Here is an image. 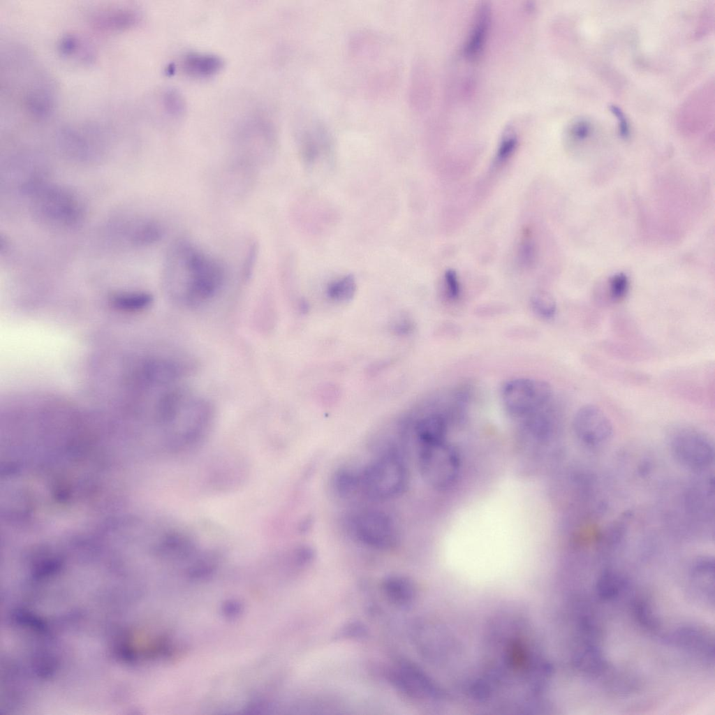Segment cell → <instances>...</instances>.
I'll use <instances>...</instances> for the list:
<instances>
[{
	"mask_svg": "<svg viewBox=\"0 0 715 715\" xmlns=\"http://www.w3.org/2000/svg\"><path fill=\"white\" fill-rule=\"evenodd\" d=\"M383 588L388 598L398 605H408L415 597L413 583L404 577L392 576L387 578L383 582Z\"/></svg>",
	"mask_w": 715,
	"mask_h": 715,
	"instance_id": "obj_17",
	"label": "cell"
},
{
	"mask_svg": "<svg viewBox=\"0 0 715 715\" xmlns=\"http://www.w3.org/2000/svg\"><path fill=\"white\" fill-rule=\"evenodd\" d=\"M39 209L47 219L61 224H71L80 219L79 202L69 192L60 189H47L39 196Z\"/></svg>",
	"mask_w": 715,
	"mask_h": 715,
	"instance_id": "obj_8",
	"label": "cell"
},
{
	"mask_svg": "<svg viewBox=\"0 0 715 715\" xmlns=\"http://www.w3.org/2000/svg\"><path fill=\"white\" fill-rule=\"evenodd\" d=\"M577 668L588 675L600 673L607 667V663L600 650L596 645L585 643L575 658Z\"/></svg>",
	"mask_w": 715,
	"mask_h": 715,
	"instance_id": "obj_18",
	"label": "cell"
},
{
	"mask_svg": "<svg viewBox=\"0 0 715 715\" xmlns=\"http://www.w3.org/2000/svg\"><path fill=\"white\" fill-rule=\"evenodd\" d=\"M628 290V280L626 275L619 274L614 276L610 281V293L614 300H620L626 295Z\"/></svg>",
	"mask_w": 715,
	"mask_h": 715,
	"instance_id": "obj_28",
	"label": "cell"
},
{
	"mask_svg": "<svg viewBox=\"0 0 715 715\" xmlns=\"http://www.w3.org/2000/svg\"><path fill=\"white\" fill-rule=\"evenodd\" d=\"M419 444H429L445 441L447 426L443 418L431 414L420 419L415 427Z\"/></svg>",
	"mask_w": 715,
	"mask_h": 715,
	"instance_id": "obj_15",
	"label": "cell"
},
{
	"mask_svg": "<svg viewBox=\"0 0 715 715\" xmlns=\"http://www.w3.org/2000/svg\"><path fill=\"white\" fill-rule=\"evenodd\" d=\"M587 126L584 122H577L571 128V133L576 138L582 139L587 133Z\"/></svg>",
	"mask_w": 715,
	"mask_h": 715,
	"instance_id": "obj_30",
	"label": "cell"
},
{
	"mask_svg": "<svg viewBox=\"0 0 715 715\" xmlns=\"http://www.w3.org/2000/svg\"><path fill=\"white\" fill-rule=\"evenodd\" d=\"M418 466L425 481L436 489L452 485L458 476L460 462L455 449L445 441L419 444Z\"/></svg>",
	"mask_w": 715,
	"mask_h": 715,
	"instance_id": "obj_5",
	"label": "cell"
},
{
	"mask_svg": "<svg viewBox=\"0 0 715 715\" xmlns=\"http://www.w3.org/2000/svg\"><path fill=\"white\" fill-rule=\"evenodd\" d=\"M226 279L224 264L186 239L176 240L167 253L164 283L178 303L197 307L214 298Z\"/></svg>",
	"mask_w": 715,
	"mask_h": 715,
	"instance_id": "obj_1",
	"label": "cell"
},
{
	"mask_svg": "<svg viewBox=\"0 0 715 715\" xmlns=\"http://www.w3.org/2000/svg\"><path fill=\"white\" fill-rule=\"evenodd\" d=\"M222 67L220 58L214 55L192 53L182 61L183 71L193 77L205 78L214 75Z\"/></svg>",
	"mask_w": 715,
	"mask_h": 715,
	"instance_id": "obj_16",
	"label": "cell"
},
{
	"mask_svg": "<svg viewBox=\"0 0 715 715\" xmlns=\"http://www.w3.org/2000/svg\"><path fill=\"white\" fill-rule=\"evenodd\" d=\"M397 687L413 696L430 697L435 690L430 681L417 667L407 661H401L391 673Z\"/></svg>",
	"mask_w": 715,
	"mask_h": 715,
	"instance_id": "obj_9",
	"label": "cell"
},
{
	"mask_svg": "<svg viewBox=\"0 0 715 715\" xmlns=\"http://www.w3.org/2000/svg\"><path fill=\"white\" fill-rule=\"evenodd\" d=\"M673 640L679 646L705 659L714 658V641L709 635L696 627H682L673 635Z\"/></svg>",
	"mask_w": 715,
	"mask_h": 715,
	"instance_id": "obj_11",
	"label": "cell"
},
{
	"mask_svg": "<svg viewBox=\"0 0 715 715\" xmlns=\"http://www.w3.org/2000/svg\"><path fill=\"white\" fill-rule=\"evenodd\" d=\"M152 297L145 292L121 293L114 295L111 298L112 305L121 311L135 312L149 307Z\"/></svg>",
	"mask_w": 715,
	"mask_h": 715,
	"instance_id": "obj_19",
	"label": "cell"
},
{
	"mask_svg": "<svg viewBox=\"0 0 715 715\" xmlns=\"http://www.w3.org/2000/svg\"><path fill=\"white\" fill-rule=\"evenodd\" d=\"M332 485L336 494L341 497H348L359 492L358 471L340 469L333 477Z\"/></svg>",
	"mask_w": 715,
	"mask_h": 715,
	"instance_id": "obj_22",
	"label": "cell"
},
{
	"mask_svg": "<svg viewBox=\"0 0 715 715\" xmlns=\"http://www.w3.org/2000/svg\"><path fill=\"white\" fill-rule=\"evenodd\" d=\"M348 526L355 539L376 550L392 549L399 540L394 520L379 510L366 509L354 513L348 519Z\"/></svg>",
	"mask_w": 715,
	"mask_h": 715,
	"instance_id": "obj_4",
	"label": "cell"
},
{
	"mask_svg": "<svg viewBox=\"0 0 715 715\" xmlns=\"http://www.w3.org/2000/svg\"><path fill=\"white\" fill-rule=\"evenodd\" d=\"M634 610L637 619L644 626L649 629H656L658 627V619L647 602L642 600H637Z\"/></svg>",
	"mask_w": 715,
	"mask_h": 715,
	"instance_id": "obj_27",
	"label": "cell"
},
{
	"mask_svg": "<svg viewBox=\"0 0 715 715\" xmlns=\"http://www.w3.org/2000/svg\"><path fill=\"white\" fill-rule=\"evenodd\" d=\"M302 146L308 159H314L330 144L327 128L317 119H310L302 135Z\"/></svg>",
	"mask_w": 715,
	"mask_h": 715,
	"instance_id": "obj_14",
	"label": "cell"
},
{
	"mask_svg": "<svg viewBox=\"0 0 715 715\" xmlns=\"http://www.w3.org/2000/svg\"><path fill=\"white\" fill-rule=\"evenodd\" d=\"M612 112L618 117V119L620 121V132L621 135H626L628 133V127L622 112L619 110V108L614 106L612 107Z\"/></svg>",
	"mask_w": 715,
	"mask_h": 715,
	"instance_id": "obj_31",
	"label": "cell"
},
{
	"mask_svg": "<svg viewBox=\"0 0 715 715\" xmlns=\"http://www.w3.org/2000/svg\"><path fill=\"white\" fill-rule=\"evenodd\" d=\"M626 585L624 577L613 570H605L596 582V591L602 599L617 598Z\"/></svg>",
	"mask_w": 715,
	"mask_h": 715,
	"instance_id": "obj_20",
	"label": "cell"
},
{
	"mask_svg": "<svg viewBox=\"0 0 715 715\" xmlns=\"http://www.w3.org/2000/svg\"><path fill=\"white\" fill-rule=\"evenodd\" d=\"M531 305L536 315L545 319L553 318L556 311L554 299L544 291L536 292L532 295Z\"/></svg>",
	"mask_w": 715,
	"mask_h": 715,
	"instance_id": "obj_24",
	"label": "cell"
},
{
	"mask_svg": "<svg viewBox=\"0 0 715 715\" xmlns=\"http://www.w3.org/2000/svg\"><path fill=\"white\" fill-rule=\"evenodd\" d=\"M501 395L504 406L510 413L517 416L530 415L549 402L552 389L543 380L518 378L505 383Z\"/></svg>",
	"mask_w": 715,
	"mask_h": 715,
	"instance_id": "obj_6",
	"label": "cell"
},
{
	"mask_svg": "<svg viewBox=\"0 0 715 715\" xmlns=\"http://www.w3.org/2000/svg\"><path fill=\"white\" fill-rule=\"evenodd\" d=\"M84 43L74 36H65L59 44L61 52L68 56L80 57L84 59L91 56V52L84 46Z\"/></svg>",
	"mask_w": 715,
	"mask_h": 715,
	"instance_id": "obj_26",
	"label": "cell"
},
{
	"mask_svg": "<svg viewBox=\"0 0 715 715\" xmlns=\"http://www.w3.org/2000/svg\"><path fill=\"white\" fill-rule=\"evenodd\" d=\"M444 283L448 297L456 300L460 295V284L457 273L453 270H448L444 274Z\"/></svg>",
	"mask_w": 715,
	"mask_h": 715,
	"instance_id": "obj_29",
	"label": "cell"
},
{
	"mask_svg": "<svg viewBox=\"0 0 715 715\" xmlns=\"http://www.w3.org/2000/svg\"><path fill=\"white\" fill-rule=\"evenodd\" d=\"M359 492L375 500L397 496L408 484V471L400 453L386 449L358 471Z\"/></svg>",
	"mask_w": 715,
	"mask_h": 715,
	"instance_id": "obj_2",
	"label": "cell"
},
{
	"mask_svg": "<svg viewBox=\"0 0 715 715\" xmlns=\"http://www.w3.org/2000/svg\"><path fill=\"white\" fill-rule=\"evenodd\" d=\"M164 235L161 223L154 220H147L138 224L131 235L133 243L149 245L159 242Z\"/></svg>",
	"mask_w": 715,
	"mask_h": 715,
	"instance_id": "obj_21",
	"label": "cell"
},
{
	"mask_svg": "<svg viewBox=\"0 0 715 715\" xmlns=\"http://www.w3.org/2000/svg\"><path fill=\"white\" fill-rule=\"evenodd\" d=\"M692 581L698 591L709 602L714 603V561L709 556L699 557L691 570Z\"/></svg>",
	"mask_w": 715,
	"mask_h": 715,
	"instance_id": "obj_13",
	"label": "cell"
},
{
	"mask_svg": "<svg viewBox=\"0 0 715 715\" xmlns=\"http://www.w3.org/2000/svg\"><path fill=\"white\" fill-rule=\"evenodd\" d=\"M572 426L576 438L588 447L602 446L613 436L611 420L602 409L593 404L584 405L577 411Z\"/></svg>",
	"mask_w": 715,
	"mask_h": 715,
	"instance_id": "obj_7",
	"label": "cell"
},
{
	"mask_svg": "<svg viewBox=\"0 0 715 715\" xmlns=\"http://www.w3.org/2000/svg\"><path fill=\"white\" fill-rule=\"evenodd\" d=\"M517 144L518 137L514 128H506L498 145L494 158L495 164L500 165L508 160L515 152Z\"/></svg>",
	"mask_w": 715,
	"mask_h": 715,
	"instance_id": "obj_23",
	"label": "cell"
},
{
	"mask_svg": "<svg viewBox=\"0 0 715 715\" xmlns=\"http://www.w3.org/2000/svg\"><path fill=\"white\" fill-rule=\"evenodd\" d=\"M138 13L129 8H108L95 11L90 17L94 28L103 31L128 29L138 22Z\"/></svg>",
	"mask_w": 715,
	"mask_h": 715,
	"instance_id": "obj_10",
	"label": "cell"
},
{
	"mask_svg": "<svg viewBox=\"0 0 715 715\" xmlns=\"http://www.w3.org/2000/svg\"><path fill=\"white\" fill-rule=\"evenodd\" d=\"M490 24V10L483 3L480 5L474 19L469 36L464 47V54L468 59H475L481 53L485 43Z\"/></svg>",
	"mask_w": 715,
	"mask_h": 715,
	"instance_id": "obj_12",
	"label": "cell"
},
{
	"mask_svg": "<svg viewBox=\"0 0 715 715\" xmlns=\"http://www.w3.org/2000/svg\"><path fill=\"white\" fill-rule=\"evenodd\" d=\"M669 446L674 459L688 470L702 472L714 463V441L709 435L698 429L677 428L670 434Z\"/></svg>",
	"mask_w": 715,
	"mask_h": 715,
	"instance_id": "obj_3",
	"label": "cell"
},
{
	"mask_svg": "<svg viewBox=\"0 0 715 715\" xmlns=\"http://www.w3.org/2000/svg\"><path fill=\"white\" fill-rule=\"evenodd\" d=\"M355 282L351 276H346L332 283L327 290L330 297L337 301L347 300L355 291Z\"/></svg>",
	"mask_w": 715,
	"mask_h": 715,
	"instance_id": "obj_25",
	"label": "cell"
}]
</instances>
